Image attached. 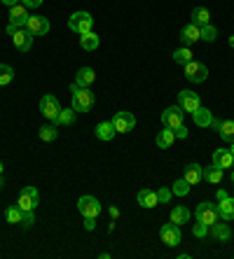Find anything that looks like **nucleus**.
Masks as SVG:
<instances>
[{"label": "nucleus", "instance_id": "obj_1", "mask_svg": "<svg viewBox=\"0 0 234 259\" xmlns=\"http://www.w3.org/2000/svg\"><path fill=\"white\" fill-rule=\"evenodd\" d=\"M7 33L12 35V40H14V47L19 49V52H28L31 49V45H33V33L26 26H14V24H10L7 26Z\"/></svg>", "mask_w": 234, "mask_h": 259}, {"label": "nucleus", "instance_id": "obj_2", "mask_svg": "<svg viewBox=\"0 0 234 259\" xmlns=\"http://www.w3.org/2000/svg\"><path fill=\"white\" fill-rule=\"evenodd\" d=\"M92 108H94V94L89 89H85V87H77V89L73 91V110L80 112V115H85V112H89Z\"/></svg>", "mask_w": 234, "mask_h": 259}, {"label": "nucleus", "instance_id": "obj_3", "mask_svg": "<svg viewBox=\"0 0 234 259\" xmlns=\"http://www.w3.org/2000/svg\"><path fill=\"white\" fill-rule=\"evenodd\" d=\"M68 28L73 30V33H77V35L89 33V30L94 28L92 14H89V12H75V14H70V19H68Z\"/></svg>", "mask_w": 234, "mask_h": 259}, {"label": "nucleus", "instance_id": "obj_4", "mask_svg": "<svg viewBox=\"0 0 234 259\" xmlns=\"http://www.w3.org/2000/svg\"><path fill=\"white\" fill-rule=\"evenodd\" d=\"M185 77L190 82H194V84H199V82H204L209 77V68L204 63H199V61H190V63H185Z\"/></svg>", "mask_w": 234, "mask_h": 259}, {"label": "nucleus", "instance_id": "obj_5", "mask_svg": "<svg viewBox=\"0 0 234 259\" xmlns=\"http://www.w3.org/2000/svg\"><path fill=\"white\" fill-rule=\"evenodd\" d=\"M178 105L183 108V112H194V110L202 108V101H199V94H194V91L190 89H183L178 94Z\"/></svg>", "mask_w": 234, "mask_h": 259}, {"label": "nucleus", "instance_id": "obj_6", "mask_svg": "<svg viewBox=\"0 0 234 259\" xmlns=\"http://www.w3.org/2000/svg\"><path fill=\"white\" fill-rule=\"evenodd\" d=\"M194 217H197L199 222H204V224H209V227H211L213 222H218V205L209 203V201H204V203L197 205Z\"/></svg>", "mask_w": 234, "mask_h": 259}, {"label": "nucleus", "instance_id": "obj_7", "mask_svg": "<svg viewBox=\"0 0 234 259\" xmlns=\"http://www.w3.org/2000/svg\"><path fill=\"white\" fill-rule=\"evenodd\" d=\"M160 238H162V243H164V245L176 247L180 243V238H183V234H180V227H178V224H173V222L164 224V227L160 229Z\"/></svg>", "mask_w": 234, "mask_h": 259}, {"label": "nucleus", "instance_id": "obj_8", "mask_svg": "<svg viewBox=\"0 0 234 259\" xmlns=\"http://www.w3.org/2000/svg\"><path fill=\"white\" fill-rule=\"evenodd\" d=\"M112 126H115L117 133H129L136 128V117L131 115V112H117L115 117H112Z\"/></svg>", "mask_w": 234, "mask_h": 259}, {"label": "nucleus", "instance_id": "obj_9", "mask_svg": "<svg viewBox=\"0 0 234 259\" xmlns=\"http://www.w3.org/2000/svg\"><path fill=\"white\" fill-rule=\"evenodd\" d=\"M40 203V194L35 187H24V192L19 194V208L21 210H35V205Z\"/></svg>", "mask_w": 234, "mask_h": 259}, {"label": "nucleus", "instance_id": "obj_10", "mask_svg": "<svg viewBox=\"0 0 234 259\" xmlns=\"http://www.w3.org/2000/svg\"><path fill=\"white\" fill-rule=\"evenodd\" d=\"M162 124L167 128H178L180 124H183V108H180V105L167 108L162 112Z\"/></svg>", "mask_w": 234, "mask_h": 259}, {"label": "nucleus", "instance_id": "obj_11", "mask_svg": "<svg viewBox=\"0 0 234 259\" xmlns=\"http://www.w3.org/2000/svg\"><path fill=\"white\" fill-rule=\"evenodd\" d=\"M40 112H43L47 119L54 121L56 115L61 112V105H59V101H56V96H52V94H47V96L40 98Z\"/></svg>", "mask_w": 234, "mask_h": 259}, {"label": "nucleus", "instance_id": "obj_12", "mask_svg": "<svg viewBox=\"0 0 234 259\" xmlns=\"http://www.w3.org/2000/svg\"><path fill=\"white\" fill-rule=\"evenodd\" d=\"M77 208H80L82 217H99V212H101V203L94 196H80Z\"/></svg>", "mask_w": 234, "mask_h": 259}, {"label": "nucleus", "instance_id": "obj_13", "mask_svg": "<svg viewBox=\"0 0 234 259\" xmlns=\"http://www.w3.org/2000/svg\"><path fill=\"white\" fill-rule=\"evenodd\" d=\"M199 40H202V26L187 24L180 30V42H183V47H192V45L199 42Z\"/></svg>", "mask_w": 234, "mask_h": 259}, {"label": "nucleus", "instance_id": "obj_14", "mask_svg": "<svg viewBox=\"0 0 234 259\" xmlns=\"http://www.w3.org/2000/svg\"><path fill=\"white\" fill-rule=\"evenodd\" d=\"M26 28L31 30L33 35H47L50 33V21L45 17H28V21H26Z\"/></svg>", "mask_w": 234, "mask_h": 259}, {"label": "nucleus", "instance_id": "obj_15", "mask_svg": "<svg viewBox=\"0 0 234 259\" xmlns=\"http://www.w3.org/2000/svg\"><path fill=\"white\" fill-rule=\"evenodd\" d=\"M28 7H24L21 3L19 5H14V7H10V24H14V26H26V21H28Z\"/></svg>", "mask_w": 234, "mask_h": 259}, {"label": "nucleus", "instance_id": "obj_16", "mask_svg": "<svg viewBox=\"0 0 234 259\" xmlns=\"http://www.w3.org/2000/svg\"><path fill=\"white\" fill-rule=\"evenodd\" d=\"M209 231H211V236H213L218 243H229V241H232V231H229L227 224L213 222V224L209 227Z\"/></svg>", "mask_w": 234, "mask_h": 259}, {"label": "nucleus", "instance_id": "obj_17", "mask_svg": "<svg viewBox=\"0 0 234 259\" xmlns=\"http://www.w3.org/2000/svg\"><path fill=\"white\" fill-rule=\"evenodd\" d=\"M213 163H216V166H220L222 170L232 168V166H234V154L229 150H216V152H213Z\"/></svg>", "mask_w": 234, "mask_h": 259}, {"label": "nucleus", "instance_id": "obj_18", "mask_svg": "<svg viewBox=\"0 0 234 259\" xmlns=\"http://www.w3.org/2000/svg\"><path fill=\"white\" fill-rule=\"evenodd\" d=\"M192 121H194L197 126L206 128V126H211V124H213V115H211L209 108H199V110H194V112H192Z\"/></svg>", "mask_w": 234, "mask_h": 259}, {"label": "nucleus", "instance_id": "obj_19", "mask_svg": "<svg viewBox=\"0 0 234 259\" xmlns=\"http://www.w3.org/2000/svg\"><path fill=\"white\" fill-rule=\"evenodd\" d=\"M94 79H96V75H94L92 68H80V70H77V75H75V84L89 89V87L94 84Z\"/></svg>", "mask_w": 234, "mask_h": 259}, {"label": "nucleus", "instance_id": "obj_20", "mask_svg": "<svg viewBox=\"0 0 234 259\" xmlns=\"http://www.w3.org/2000/svg\"><path fill=\"white\" fill-rule=\"evenodd\" d=\"M218 217H222V220H234V199L232 196H227V199L218 201Z\"/></svg>", "mask_w": 234, "mask_h": 259}, {"label": "nucleus", "instance_id": "obj_21", "mask_svg": "<svg viewBox=\"0 0 234 259\" xmlns=\"http://www.w3.org/2000/svg\"><path fill=\"white\" fill-rule=\"evenodd\" d=\"M202 180H206L209 185H218L222 180V168L220 166H209V168H202Z\"/></svg>", "mask_w": 234, "mask_h": 259}, {"label": "nucleus", "instance_id": "obj_22", "mask_svg": "<svg viewBox=\"0 0 234 259\" xmlns=\"http://www.w3.org/2000/svg\"><path fill=\"white\" fill-rule=\"evenodd\" d=\"M154 143H157V147H162V150H167V147H171V145L176 143V133H173V128H167V126H164V131L157 133V138H154Z\"/></svg>", "mask_w": 234, "mask_h": 259}, {"label": "nucleus", "instance_id": "obj_23", "mask_svg": "<svg viewBox=\"0 0 234 259\" xmlns=\"http://www.w3.org/2000/svg\"><path fill=\"white\" fill-rule=\"evenodd\" d=\"M157 203H160L157 192H152V189H141V192H138V205H143V208H154Z\"/></svg>", "mask_w": 234, "mask_h": 259}, {"label": "nucleus", "instance_id": "obj_24", "mask_svg": "<svg viewBox=\"0 0 234 259\" xmlns=\"http://www.w3.org/2000/svg\"><path fill=\"white\" fill-rule=\"evenodd\" d=\"M99 35L94 33V30H89V33H82L80 35V47L85 49V52H94V49L99 47Z\"/></svg>", "mask_w": 234, "mask_h": 259}, {"label": "nucleus", "instance_id": "obj_25", "mask_svg": "<svg viewBox=\"0 0 234 259\" xmlns=\"http://www.w3.org/2000/svg\"><path fill=\"white\" fill-rule=\"evenodd\" d=\"M115 133L117 131H115V126H112V121H101L99 126H96V138L105 140V143L115 138Z\"/></svg>", "mask_w": 234, "mask_h": 259}, {"label": "nucleus", "instance_id": "obj_26", "mask_svg": "<svg viewBox=\"0 0 234 259\" xmlns=\"http://www.w3.org/2000/svg\"><path fill=\"white\" fill-rule=\"evenodd\" d=\"M190 217H192V212L187 210V208H185V205H176V208H173L171 210V222L173 224H187L190 222Z\"/></svg>", "mask_w": 234, "mask_h": 259}, {"label": "nucleus", "instance_id": "obj_27", "mask_svg": "<svg viewBox=\"0 0 234 259\" xmlns=\"http://www.w3.org/2000/svg\"><path fill=\"white\" fill-rule=\"evenodd\" d=\"M216 131L220 133V138L225 140V143H234V121H232V119L220 121Z\"/></svg>", "mask_w": 234, "mask_h": 259}, {"label": "nucleus", "instance_id": "obj_28", "mask_svg": "<svg viewBox=\"0 0 234 259\" xmlns=\"http://www.w3.org/2000/svg\"><path fill=\"white\" fill-rule=\"evenodd\" d=\"M75 115H77V112H75L73 108H68V110H63V108H61V112L56 115L54 124H56V126H70V124L75 121Z\"/></svg>", "mask_w": 234, "mask_h": 259}, {"label": "nucleus", "instance_id": "obj_29", "mask_svg": "<svg viewBox=\"0 0 234 259\" xmlns=\"http://www.w3.org/2000/svg\"><path fill=\"white\" fill-rule=\"evenodd\" d=\"M185 180L190 182V185H197L202 180V166L199 163H190V166H185Z\"/></svg>", "mask_w": 234, "mask_h": 259}, {"label": "nucleus", "instance_id": "obj_30", "mask_svg": "<svg viewBox=\"0 0 234 259\" xmlns=\"http://www.w3.org/2000/svg\"><path fill=\"white\" fill-rule=\"evenodd\" d=\"M192 24H197V26H206L211 24V14L206 7H194L192 10Z\"/></svg>", "mask_w": 234, "mask_h": 259}, {"label": "nucleus", "instance_id": "obj_31", "mask_svg": "<svg viewBox=\"0 0 234 259\" xmlns=\"http://www.w3.org/2000/svg\"><path fill=\"white\" fill-rule=\"evenodd\" d=\"M192 56H194V54H192L190 47H180V49H176V52H173V61H176V63H180V66L190 63Z\"/></svg>", "mask_w": 234, "mask_h": 259}, {"label": "nucleus", "instance_id": "obj_32", "mask_svg": "<svg viewBox=\"0 0 234 259\" xmlns=\"http://www.w3.org/2000/svg\"><path fill=\"white\" fill-rule=\"evenodd\" d=\"M190 182L185 180V178H180V180H176L173 182V189H171V194H176V196H187L190 194Z\"/></svg>", "mask_w": 234, "mask_h": 259}, {"label": "nucleus", "instance_id": "obj_33", "mask_svg": "<svg viewBox=\"0 0 234 259\" xmlns=\"http://www.w3.org/2000/svg\"><path fill=\"white\" fill-rule=\"evenodd\" d=\"M37 136H40V140H45V143H52V140L56 138V124H50V126H40Z\"/></svg>", "mask_w": 234, "mask_h": 259}, {"label": "nucleus", "instance_id": "obj_34", "mask_svg": "<svg viewBox=\"0 0 234 259\" xmlns=\"http://www.w3.org/2000/svg\"><path fill=\"white\" fill-rule=\"evenodd\" d=\"M12 79H14V70H12V66H5V63H0V87L10 84Z\"/></svg>", "mask_w": 234, "mask_h": 259}, {"label": "nucleus", "instance_id": "obj_35", "mask_svg": "<svg viewBox=\"0 0 234 259\" xmlns=\"http://www.w3.org/2000/svg\"><path fill=\"white\" fill-rule=\"evenodd\" d=\"M216 37H218L216 26H211V24L202 26V40H206V42H216Z\"/></svg>", "mask_w": 234, "mask_h": 259}, {"label": "nucleus", "instance_id": "obj_36", "mask_svg": "<svg viewBox=\"0 0 234 259\" xmlns=\"http://www.w3.org/2000/svg\"><path fill=\"white\" fill-rule=\"evenodd\" d=\"M7 222L10 224H21V208H19V205L7 208Z\"/></svg>", "mask_w": 234, "mask_h": 259}, {"label": "nucleus", "instance_id": "obj_37", "mask_svg": "<svg viewBox=\"0 0 234 259\" xmlns=\"http://www.w3.org/2000/svg\"><path fill=\"white\" fill-rule=\"evenodd\" d=\"M192 234L197 236V238H206L209 236V224H204L197 220V224H192Z\"/></svg>", "mask_w": 234, "mask_h": 259}, {"label": "nucleus", "instance_id": "obj_38", "mask_svg": "<svg viewBox=\"0 0 234 259\" xmlns=\"http://www.w3.org/2000/svg\"><path fill=\"white\" fill-rule=\"evenodd\" d=\"M33 224H35V215H33V210H21V227H24V229H31Z\"/></svg>", "mask_w": 234, "mask_h": 259}, {"label": "nucleus", "instance_id": "obj_39", "mask_svg": "<svg viewBox=\"0 0 234 259\" xmlns=\"http://www.w3.org/2000/svg\"><path fill=\"white\" fill-rule=\"evenodd\" d=\"M157 199H160V203H169V201H171V189L162 187L160 192H157Z\"/></svg>", "mask_w": 234, "mask_h": 259}, {"label": "nucleus", "instance_id": "obj_40", "mask_svg": "<svg viewBox=\"0 0 234 259\" xmlns=\"http://www.w3.org/2000/svg\"><path fill=\"white\" fill-rule=\"evenodd\" d=\"M173 133H176V140H178V138H187V128H185L183 124H180L178 128H173Z\"/></svg>", "mask_w": 234, "mask_h": 259}, {"label": "nucleus", "instance_id": "obj_41", "mask_svg": "<svg viewBox=\"0 0 234 259\" xmlns=\"http://www.w3.org/2000/svg\"><path fill=\"white\" fill-rule=\"evenodd\" d=\"M94 227H96V217H85V229L92 231Z\"/></svg>", "mask_w": 234, "mask_h": 259}, {"label": "nucleus", "instance_id": "obj_42", "mask_svg": "<svg viewBox=\"0 0 234 259\" xmlns=\"http://www.w3.org/2000/svg\"><path fill=\"white\" fill-rule=\"evenodd\" d=\"M21 5L24 7H40L43 5V0H21Z\"/></svg>", "mask_w": 234, "mask_h": 259}, {"label": "nucleus", "instance_id": "obj_43", "mask_svg": "<svg viewBox=\"0 0 234 259\" xmlns=\"http://www.w3.org/2000/svg\"><path fill=\"white\" fill-rule=\"evenodd\" d=\"M21 0H3V5H7V7H14V5H19Z\"/></svg>", "mask_w": 234, "mask_h": 259}, {"label": "nucleus", "instance_id": "obj_44", "mask_svg": "<svg viewBox=\"0 0 234 259\" xmlns=\"http://www.w3.org/2000/svg\"><path fill=\"white\" fill-rule=\"evenodd\" d=\"M222 199H227V192H225V189H220V192H218V201H222Z\"/></svg>", "mask_w": 234, "mask_h": 259}, {"label": "nucleus", "instance_id": "obj_45", "mask_svg": "<svg viewBox=\"0 0 234 259\" xmlns=\"http://www.w3.org/2000/svg\"><path fill=\"white\" fill-rule=\"evenodd\" d=\"M229 47H234V35H232V37H229Z\"/></svg>", "mask_w": 234, "mask_h": 259}, {"label": "nucleus", "instance_id": "obj_46", "mask_svg": "<svg viewBox=\"0 0 234 259\" xmlns=\"http://www.w3.org/2000/svg\"><path fill=\"white\" fill-rule=\"evenodd\" d=\"M229 152H232V154H234V143H229Z\"/></svg>", "mask_w": 234, "mask_h": 259}, {"label": "nucleus", "instance_id": "obj_47", "mask_svg": "<svg viewBox=\"0 0 234 259\" xmlns=\"http://www.w3.org/2000/svg\"><path fill=\"white\" fill-rule=\"evenodd\" d=\"M3 180H5V178H3V175H0V185H3Z\"/></svg>", "mask_w": 234, "mask_h": 259}, {"label": "nucleus", "instance_id": "obj_48", "mask_svg": "<svg viewBox=\"0 0 234 259\" xmlns=\"http://www.w3.org/2000/svg\"><path fill=\"white\" fill-rule=\"evenodd\" d=\"M0 175H3V163H0Z\"/></svg>", "mask_w": 234, "mask_h": 259}, {"label": "nucleus", "instance_id": "obj_49", "mask_svg": "<svg viewBox=\"0 0 234 259\" xmlns=\"http://www.w3.org/2000/svg\"><path fill=\"white\" fill-rule=\"evenodd\" d=\"M232 182H234V170H232Z\"/></svg>", "mask_w": 234, "mask_h": 259}]
</instances>
